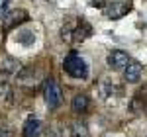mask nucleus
<instances>
[{"mask_svg": "<svg viewBox=\"0 0 147 137\" xmlns=\"http://www.w3.org/2000/svg\"><path fill=\"white\" fill-rule=\"evenodd\" d=\"M145 112H147V106H145Z\"/></svg>", "mask_w": 147, "mask_h": 137, "instance_id": "18", "label": "nucleus"}, {"mask_svg": "<svg viewBox=\"0 0 147 137\" xmlns=\"http://www.w3.org/2000/svg\"><path fill=\"white\" fill-rule=\"evenodd\" d=\"M90 34H92L90 24L86 22V20H79L77 28H75V41H82V39H86Z\"/></svg>", "mask_w": 147, "mask_h": 137, "instance_id": "10", "label": "nucleus"}, {"mask_svg": "<svg viewBox=\"0 0 147 137\" xmlns=\"http://www.w3.org/2000/svg\"><path fill=\"white\" fill-rule=\"evenodd\" d=\"M129 10H131V4H129V2H108L106 8H104V14H106V18H110V20H120V18H124Z\"/></svg>", "mask_w": 147, "mask_h": 137, "instance_id": "5", "label": "nucleus"}, {"mask_svg": "<svg viewBox=\"0 0 147 137\" xmlns=\"http://www.w3.org/2000/svg\"><path fill=\"white\" fill-rule=\"evenodd\" d=\"M20 73H22V65L18 59L6 57L0 63V75H4V77H18Z\"/></svg>", "mask_w": 147, "mask_h": 137, "instance_id": "6", "label": "nucleus"}, {"mask_svg": "<svg viewBox=\"0 0 147 137\" xmlns=\"http://www.w3.org/2000/svg\"><path fill=\"white\" fill-rule=\"evenodd\" d=\"M108 67L114 68V71H125V67L129 65V55L125 53V51H122V49H114V51H110V55H108Z\"/></svg>", "mask_w": 147, "mask_h": 137, "instance_id": "4", "label": "nucleus"}, {"mask_svg": "<svg viewBox=\"0 0 147 137\" xmlns=\"http://www.w3.org/2000/svg\"><path fill=\"white\" fill-rule=\"evenodd\" d=\"M71 135L73 137H90L88 133V127L84 122H73V126H71Z\"/></svg>", "mask_w": 147, "mask_h": 137, "instance_id": "13", "label": "nucleus"}, {"mask_svg": "<svg viewBox=\"0 0 147 137\" xmlns=\"http://www.w3.org/2000/svg\"><path fill=\"white\" fill-rule=\"evenodd\" d=\"M14 100V90L8 82H0V104L2 106H10Z\"/></svg>", "mask_w": 147, "mask_h": 137, "instance_id": "11", "label": "nucleus"}, {"mask_svg": "<svg viewBox=\"0 0 147 137\" xmlns=\"http://www.w3.org/2000/svg\"><path fill=\"white\" fill-rule=\"evenodd\" d=\"M61 37L71 43V41H75V28L73 26H63V30H61Z\"/></svg>", "mask_w": 147, "mask_h": 137, "instance_id": "15", "label": "nucleus"}, {"mask_svg": "<svg viewBox=\"0 0 147 137\" xmlns=\"http://www.w3.org/2000/svg\"><path fill=\"white\" fill-rule=\"evenodd\" d=\"M24 22H28V12L26 10H10L2 18V30L4 32H10L14 28L22 26Z\"/></svg>", "mask_w": 147, "mask_h": 137, "instance_id": "3", "label": "nucleus"}, {"mask_svg": "<svg viewBox=\"0 0 147 137\" xmlns=\"http://www.w3.org/2000/svg\"><path fill=\"white\" fill-rule=\"evenodd\" d=\"M16 39H18V43H22V45L28 47V45H32V43L35 41V35H34V32H32V30H20Z\"/></svg>", "mask_w": 147, "mask_h": 137, "instance_id": "14", "label": "nucleus"}, {"mask_svg": "<svg viewBox=\"0 0 147 137\" xmlns=\"http://www.w3.org/2000/svg\"><path fill=\"white\" fill-rule=\"evenodd\" d=\"M41 133V122L37 118H30L22 129V137H37Z\"/></svg>", "mask_w": 147, "mask_h": 137, "instance_id": "9", "label": "nucleus"}, {"mask_svg": "<svg viewBox=\"0 0 147 137\" xmlns=\"http://www.w3.org/2000/svg\"><path fill=\"white\" fill-rule=\"evenodd\" d=\"M0 137H12V131L8 127H0Z\"/></svg>", "mask_w": 147, "mask_h": 137, "instance_id": "17", "label": "nucleus"}, {"mask_svg": "<svg viewBox=\"0 0 147 137\" xmlns=\"http://www.w3.org/2000/svg\"><path fill=\"white\" fill-rule=\"evenodd\" d=\"M63 68H65V73H67L69 77H73V79H86L88 77V65H86V61L77 55V53H71L65 57L63 61Z\"/></svg>", "mask_w": 147, "mask_h": 137, "instance_id": "1", "label": "nucleus"}, {"mask_svg": "<svg viewBox=\"0 0 147 137\" xmlns=\"http://www.w3.org/2000/svg\"><path fill=\"white\" fill-rule=\"evenodd\" d=\"M8 14V0H0V18Z\"/></svg>", "mask_w": 147, "mask_h": 137, "instance_id": "16", "label": "nucleus"}, {"mask_svg": "<svg viewBox=\"0 0 147 137\" xmlns=\"http://www.w3.org/2000/svg\"><path fill=\"white\" fill-rule=\"evenodd\" d=\"M141 75H143V67H141V63H137V61H129V65H127L125 71H124V80H125V82H129V84H136V82H139Z\"/></svg>", "mask_w": 147, "mask_h": 137, "instance_id": "7", "label": "nucleus"}, {"mask_svg": "<svg viewBox=\"0 0 147 137\" xmlns=\"http://www.w3.org/2000/svg\"><path fill=\"white\" fill-rule=\"evenodd\" d=\"M43 98H45V104L51 110H55V108L61 106L63 90H61V86H59V82L55 79H47L43 82Z\"/></svg>", "mask_w": 147, "mask_h": 137, "instance_id": "2", "label": "nucleus"}, {"mask_svg": "<svg viewBox=\"0 0 147 137\" xmlns=\"http://www.w3.org/2000/svg\"><path fill=\"white\" fill-rule=\"evenodd\" d=\"M88 108H90V98H88L86 94L79 92V94L73 96V100H71V110H73L75 114H86Z\"/></svg>", "mask_w": 147, "mask_h": 137, "instance_id": "8", "label": "nucleus"}, {"mask_svg": "<svg viewBox=\"0 0 147 137\" xmlns=\"http://www.w3.org/2000/svg\"><path fill=\"white\" fill-rule=\"evenodd\" d=\"M116 94H120V88L114 84L112 80H104V82L100 84V96H102V98L110 100V98L116 96Z\"/></svg>", "mask_w": 147, "mask_h": 137, "instance_id": "12", "label": "nucleus"}]
</instances>
